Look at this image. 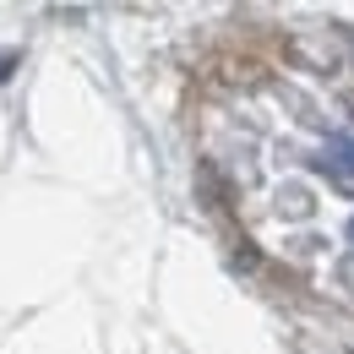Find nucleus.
<instances>
[{
	"instance_id": "nucleus-3",
	"label": "nucleus",
	"mask_w": 354,
	"mask_h": 354,
	"mask_svg": "<svg viewBox=\"0 0 354 354\" xmlns=\"http://www.w3.org/2000/svg\"><path fill=\"white\" fill-rule=\"evenodd\" d=\"M349 240H354V218H349Z\"/></svg>"
},
{
	"instance_id": "nucleus-1",
	"label": "nucleus",
	"mask_w": 354,
	"mask_h": 354,
	"mask_svg": "<svg viewBox=\"0 0 354 354\" xmlns=\"http://www.w3.org/2000/svg\"><path fill=\"white\" fill-rule=\"evenodd\" d=\"M310 164H316L327 180H338V185H354V136H349V131L327 136V147H322Z\"/></svg>"
},
{
	"instance_id": "nucleus-2",
	"label": "nucleus",
	"mask_w": 354,
	"mask_h": 354,
	"mask_svg": "<svg viewBox=\"0 0 354 354\" xmlns=\"http://www.w3.org/2000/svg\"><path fill=\"white\" fill-rule=\"evenodd\" d=\"M11 71H17V55H11V49H6V55H0V82H6V77H11Z\"/></svg>"
}]
</instances>
